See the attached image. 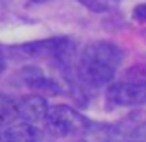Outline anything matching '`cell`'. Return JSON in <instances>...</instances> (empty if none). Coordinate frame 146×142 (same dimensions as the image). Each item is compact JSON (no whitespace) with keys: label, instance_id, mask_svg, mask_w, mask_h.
<instances>
[{"label":"cell","instance_id":"obj_10","mask_svg":"<svg viewBox=\"0 0 146 142\" xmlns=\"http://www.w3.org/2000/svg\"><path fill=\"white\" fill-rule=\"evenodd\" d=\"M133 18L137 22H146V4H139L133 9Z\"/></svg>","mask_w":146,"mask_h":142},{"label":"cell","instance_id":"obj_11","mask_svg":"<svg viewBox=\"0 0 146 142\" xmlns=\"http://www.w3.org/2000/svg\"><path fill=\"white\" fill-rule=\"evenodd\" d=\"M32 2H44V0H32Z\"/></svg>","mask_w":146,"mask_h":142},{"label":"cell","instance_id":"obj_9","mask_svg":"<svg viewBox=\"0 0 146 142\" xmlns=\"http://www.w3.org/2000/svg\"><path fill=\"white\" fill-rule=\"evenodd\" d=\"M124 81L139 83V85H146V65H133L131 68H128L124 74Z\"/></svg>","mask_w":146,"mask_h":142},{"label":"cell","instance_id":"obj_3","mask_svg":"<svg viewBox=\"0 0 146 142\" xmlns=\"http://www.w3.org/2000/svg\"><path fill=\"white\" fill-rule=\"evenodd\" d=\"M107 100L115 105H144L146 85L131 81H115L107 87Z\"/></svg>","mask_w":146,"mask_h":142},{"label":"cell","instance_id":"obj_2","mask_svg":"<svg viewBox=\"0 0 146 142\" xmlns=\"http://www.w3.org/2000/svg\"><path fill=\"white\" fill-rule=\"evenodd\" d=\"M44 120H46V125L50 131L56 137H61V139L83 135L87 131V127H89V120L83 114H80L76 109L65 105V103L48 107Z\"/></svg>","mask_w":146,"mask_h":142},{"label":"cell","instance_id":"obj_1","mask_svg":"<svg viewBox=\"0 0 146 142\" xmlns=\"http://www.w3.org/2000/svg\"><path fill=\"white\" fill-rule=\"evenodd\" d=\"M122 50L107 41H94L82 50L80 55V76L93 87L111 83L115 72L122 63Z\"/></svg>","mask_w":146,"mask_h":142},{"label":"cell","instance_id":"obj_12","mask_svg":"<svg viewBox=\"0 0 146 142\" xmlns=\"http://www.w3.org/2000/svg\"><path fill=\"white\" fill-rule=\"evenodd\" d=\"M0 142H4V139H2V135H0Z\"/></svg>","mask_w":146,"mask_h":142},{"label":"cell","instance_id":"obj_4","mask_svg":"<svg viewBox=\"0 0 146 142\" xmlns=\"http://www.w3.org/2000/svg\"><path fill=\"white\" fill-rule=\"evenodd\" d=\"M17 113L28 124H39L46 118L48 103L41 94H30L17 103Z\"/></svg>","mask_w":146,"mask_h":142},{"label":"cell","instance_id":"obj_6","mask_svg":"<svg viewBox=\"0 0 146 142\" xmlns=\"http://www.w3.org/2000/svg\"><path fill=\"white\" fill-rule=\"evenodd\" d=\"M4 142H41V131L33 124H9L2 133Z\"/></svg>","mask_w":146,"mask_h":142},{"label":"cell","instance_id":"obj_8","mask_svg":"<svg viewBox=\"0 0 146 142\" xmlns=\"http://www.w3.org/2000/svg\"><path fill=\"white\" fill-rule=\"evenodd\" d=\"M17 118H19L17 103H15L11 98H7L6 94L0 92V127L13 124Z\"/></svg>","mask_w":146,"mask_h":142},{"label":"cell","instance_id":"obj_7","mask_svg":"<svg viewBox=\"0 0 146 142\" xmlns=\"http://www.w3.org/2000/svg\"><path fill=\"white\" fill-rule=\"evenodd\" d=\"M22 76H24V81L28 83L32 89L35 90H41V92H48V94H57L59 87L57 83H54L50 78L43 74L39 68H33V67H28L22 70Z\"/></svg>","mask_w":146,"mask_h":142},{"label":"cell","instance_id":"obj_5","mask_svg":"<svg viewBox=\"0 0 146 142\" xmlns=\"http://www.w3.org/2000/svg\"><path fill=\"white\" fill-rule=\"evenodd\" d=\"M70 46V41L65 37H54V39H44V41H35L28 43L22 46V52L33 57H56L65 53Z\"/></svg>","mask_w":146,"mask_h":142}]
</instances>
